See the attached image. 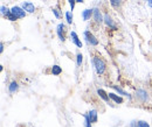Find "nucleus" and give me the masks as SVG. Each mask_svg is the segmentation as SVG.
<instances>
[{
	"label": "nucleus",
	"instance_id": "1",
	"mask_svg": "<svg viewBox=\"0 0 152 127\" xmlns=\"http://www.w3.org/2000/svg\"><path fill=\"white\" fill-rule=\"evenodd\" d=\"M93 65L95 68L97 75H99V76H102L107 70V63L101 56H94L93 57Z\"/></svg>",
	"mask_w": 152,
	"mask_h": 127
},
{
	"label": "nucleus",
	"instance_id": "2",
	"mask_svg": "<svg viewBox=\"0 0 152 127\" xmlns=\"http://www.w3.org/2000/svg\"><path fill=\"white\" fill-rule=\"evenodd\" d=\"M134 97H136V99H137L138 102H140V103H143V104H145V103H148V102L150 100V94H149V92L146 90H144V89H138V90L134 92Z\"/></svg>",
	"mask_w": 152,
	"mask_h": 127
},
{
	"label": "nucleus",
	"instance_id": "3",
	"mask_svg": "<svg viewBox=\"0 0 152 127\" xmlns=\"http://www.w3.org/2000/svg\"><path fill=\"white\" fill-rule=\"evenodd\" d=\"M83 36H84V40H86V42H87L88 46H91V47L98 46V40L96 38V36L90 30H86L84 34H83Z\"/></svg>",
	"mask_w": 152,
	"mask_h": 127
},
{
	"label": "nucleus",
	"instance_id": "4",
	"mask_svg": "<svg viewBox=\"0 0 152 127\" xmlns=\"http://www.w3.org/2000/svg\"><path fill=\"white\" fill-rule=\"evenodd\" d=\"M11 12L18 18V20H19V19H23L26 17V14H27V12H26L21 6H14V7H12V8H11Z\"/></svg>",
	"mask_w": 152,
	"mask_h": 127
},
{
	"label": "nucleus",
	"instance_id": "5",
	"mask_svg": "<svg viewBox=\"0 0 152 127\" xmlns=\"http://www.w3.org/2000/svg\"><path fill=\"white\" fill-rule=\"evenodd\" d=\"M56 34L58 38L62 41V42H64L66 41V26H64V23H58L56 27Z\"/></svg>",
	"mask_w": 152,
	"mask_h": 127
},
{
	"label": "nucleus",
	"instance_id": "6",
	"mask_svg": "<svg viewBox=\"0 0 152 127\" xmlns=\"http://www.w3.org/2000/svg\"><path fill=\"white\" fill-rule=\"evenodd\" d=\"M93 19H94V21H95L96 23H102V22H104V15L102 14V12H101V9L99 8H97L95 7L94 8V14H93Z\"/></svg>",
	"mask_w": 152,
	"mask_h": 127
},
{
	"label": "nucleus",
	"instance_id": "7",
	"mask_svg": "<svg viewBox=\"0 0 152 127\" xmlns=\"http://www.w3.org/2000/svg\"><path fill=\"white\" fill-rule=\"evenodd\" d=\"M104 23L107 25V27H109L110 29H113V30H116L117 29V26H116V23H115L114 19L111 18V15L110 14H104Z\"/></svg>",
	"mask_w": 152,
	"mask_h": 127
},
{
	"label": "nucleus",
	"instance_id": "8",
	"mask_svg": "<svg viewBox=\"0 0 152 127\" xmlns=\"http://www.w3.org/2000/svg\"><path fill=\"white\" fill-rule=\"evenodd\" d=\"M83 117H87V118L90 120L91 124H96L97 120H98V113H97L96 110H90L87 114H83Z\"/></svg>",
	"mask_w": 152,
	"mask_h": 127
},
{
	"label": "nucleus",
	"instance_id": "9",
	"mask_svg": "<svg viewBox=\"0 0 152 127\" xmlns=\"http://www.w3.org/2000/svg\"><path fill=\"white\" fill-rule=\"evenodd\" d=\"M21 7H22L27 13H34L35 9H37V7L34 6V4L29 2V1H23V2L21 4Z\"/></svg>",
	"mask_w": 152,
	"mask_h": 127
},
{
	"label": "nucleus",
	"instance_id": "10",
	"mask_svg": "<svg viewBox=\"0 0 152 127\" xmlns=\"http://www.w3.org/2000/svg\"><path fill=\"white\" fill-rule=\"evenodd\" d=\"M70 38L73 41V43L75 44L77 48H82V42H81V38L78 37L76 32H70Z\"/></svg>",
	"mask_w": 152,
	"mask_h": 127
},
{
	"label": "nucleus",
	"instance_id": "11",
	"mask_svg": "<svg viewBox=\"0 0 152 127\" xmlns=\"http://www.w3.org/2000/svg\"><path fill=\"white\" fill-rule=\"evenodd\" d=\"M93 14H94V8H93V9L87 8V9H84V11L82 12V19H83L84 21H89L90 19L93 18Z\"/></svg>",
	"mask_w": 152,
	"mask_h": 127
},
{
	"label": "nucleus",
	"instance_id": "12",
	"mask_svg": "<svg viewBox=\"0 0 152 127\" xmlns=\"http://www.w3.org/2000/svg\"><path fill=\"white\" fill-rule=\"evenodd\" d=\"M109 97H110V100H113L116 104H123V103H124V99H123L121 96H117L114 92H110V93H109Z\"/></svg>",
	"mask_w": 152,
	"mask_h": 127
},
{
	"label": "nucleus",
	"instance_id": "13",
	"mask_svg": "<svg viewBox=\"0 0 152 127\" xmlns=\"http://www.w3.org/2000/svg\"><path fill=\"white\" fill-rule=\"evenodd\" d=\"M97 94H98V96H99V98H102L105 103H109V102H110L109 93H107L103 89H97Z\"/></svg>",
	"mask_w": 152,
	"mask_h": 127
},
{
	"label": "nucleus",
	"instance_id": "14",
	"mask_svg": "<svg viewBox=\"0 0 152 127\" xmlns=\"http://www.w3.org/2000/svg\"><path fill=\"white\" fill-rule=\"evenodd\" d=\"M19 90V84H18V82L17 81H12L11 83H10V85H8V92L10 93H15V92H18Z\"/></svg>",
	"mask_w": 152,
	"mask_h": 127
},
{
	"label": "nucleus",
	"instance_id": "15",
	"mask_svg": "<svg viewBox=\"0 0 152 127\" xmlns=\"http://www.w3.org/2000/svg\"><path fill=\"white\" fill-rule=\"evenodd\" d=\"M111 88L114 89L117 93H119V94H122V96H125V97H128L129 99H131V96H130V93H128L126 91H124L123 89H121L119 86H116V85H111Z\"/></svg>",
	"mask_w": 152,
	"mask_h": 127
},
{
	"label": "nucleus",
	"instance_id": "16",
	"mask_svg": "<svg viewBox=\"0 0 152 127\" xmlns=\"http://www.w3.org/2000/svg\"><path fill=\"white\" fill-rule=\"evenodd\" d=\"M109 2H110V5H111V7H113V8L118 9V8H121L123 0H109Z\"/></svg>",
	"mask_w": 152,
	"mask_h": 127
},
{
	"label": "nucleus",
	"instance_id": "17",
	"mask_svg": "<svg viewBox=\"0 0 152 127\" xmlns=\"http://www.w3.org/2000/svg\"><path fill=\"white\" fill-rule=\"evenodd\" d=\"M52 73H53L54 76L61 75V73H62V68H61L60 65H57V64H54V65L52 67Z\"/></svg>",
	"mask_w": 152,
	"mask_h": 127
},
{
	"label": "nucleus",
	"instance_id": "18",
	"mask_svg": "<svg viewBox=\"0 0 152 127\" xmlns=\"http://www.w3.org/2000/svg\"><path fill=\"white\" fill-rule=\"evenodd\" d=\"M64 15H66L67 23H68V25H72V23H73V19H74V17H73V12H70V11H67Z\"/></svg>",
	"mask_w": 152,
	"mask_h": 127
},
{
	"label": "nucleus",
	"instance_id": "19",
	"mask_svg": "<svg viewBox=\"0 0 152 127\" xmlns=\"http://www.w3.org/2000/svg\"><path fill=\"white\" fill-rule=\"evenodd\" d=\"M82 62H83V55L78 53L76 55V65H77V68H80L82 65Z\"/></svg>",
	"mask_w": 152,
	"mask_h": 127
},
{
	"label": "nucleus",
	"instance_id": "20",
	"mask_svg": "<svg viewBox=\"0 0 152 127\" xmlns=\"http://www.w3.org/2000/svg\"><path fill=\"white\" fill-rule=\"evenodd\" d=\"M4 18L7 19V20H10V21H17V20H18V18H17V17H15V15H14L12 12H8V13H7V14H6Z\"/></svg>",
	"mask_w": 152,
	"mask_h": 127
},
{
	"label": "nucleus",
	"instance_id": "21",
	"mask_svg": "<svg viewBox=\"0 0 152 127\" xmlns=\"http://www.w3.org/2000/svg\"><path fill=\"white\" fill-rule=\"evenodd\" d=\"M137 127H150V125H149V123H146L144 120H139V121H137Z\"/></svg>",
	"mask_w": 152,
	"mask_h": 127
},
{
	"label": "nucleus",
	"instance_id": "22",
	"mask_svg": "<svg viewBox=\"0 0 152 127\" xmlns=\"http://www.w3.org/2000/svg\"><path fill=\"white\" fill-rule=\"evenodd\" d=\"M53 14L55 15V18L57 19H61L62 17V14L60 13V9H58V7H55V8H53Z\"/></svg>",
	"mask_w": 152,
	"mask_h": 127
},
{
	"label": "nucleus",
	"instance_id": "23",
	"mask_svg": "<svg viewBox=\"0 0 152 127\" xmlns=\"http://www.w3.org/2000/svg\"><path fill=\"white\" fill-rule=\"evenodd\" d=\"M0 9H1V14H2L4 17H5L8 12H11V9H8V8H7V7H5V6H1V8H0Z\"/></svg>",
	"mask_w": 152,
	"mask_h": 127
},
{
	"label": "nucleus",
	"instance_id": "24",
	"mask_svg": "<svg viewBox=\"0 0 152 127\" xmlns=\"http://www.w3.org/2000/svg\"><path fill=\"white\" fill-rule=\"evenodd\" d=\"M76 2H77V0H68V4H69V6H70V8H72V12H73L74 8H75Z\"/></svg>",
	"mask_w": 152,
	"mask_h": 127
},
{
	"label": "nucleus",
	"instance_id": "25",
	"mask_svg": "<svg viewBox=\"0 0 152 127\" xmlns=\"http://www.w3.org/2000/svg\"><path fill=\"white\" fill-rule=\"evenodd\" d=\"M4 48H5V44H4V42H1V44H0V53L4 52Z\"/></svg>",
	"mask_w": 152,
	"mask_h": 127
},
{
	"label": "nucleus",
	"instance_id": "26",
	"mask_svg": "<svg viewBox=\"0 0 152 127\" xmlns=\"http://www.w3.org/2000/svg\"><path fill=\"white\" fill-rule=\"evenodd\" d=\"M146 1H148V4H149V6H150V7H151V8H152V0H146Z\"/></svg>",
	"mask_w": 152,
	"mask_h": 127
},
{
	"label": "nucleus",
	"instance_id": "27",
	"mask_svg": "<svg viewBox=\"0 0 152 127\" xmlns=\"http://www.w3.org/2000/svg\"><path fill=\"white\" fill-rule=\"evenodd\" d=\"M77 2H81V4H82V2H83V0H77Z\"/></svg>",
	"mask_w": 152,
	"mask_h": 127
}]
</instances>
